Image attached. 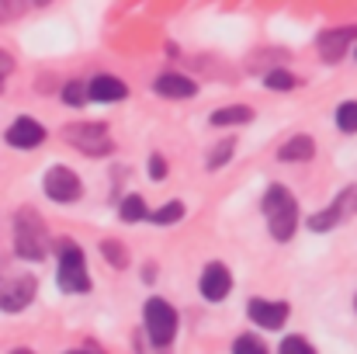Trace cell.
<instances>
[{
    "mask_svg": "<svg viewBox=\"0 0 357 354\" xmlns=\"http://www.w3.org/2000/svg\"><path fill=\"white\" fill-rule=\"evenodd\" d=\"M149 177H153V181H163V177H167V160H163V156H153V160H149Z\"/></svg>",
    "mask_w": 357,
    "mask_h": 354,
    "instance_id": "4316f807",
    "label": "cell"
},
{
    "mask_svg": "<svg viewBox=\"0 0 357 354\" xmlns=\"http://www.w3.org/2000/svg\"><path fill=\"white\" fill-rule=\"evenodd\" d=\"M253 112L250 108H243V105H229V108H222V112H215L212 115V125H243V121H250Z\"/></svg>",
    "mask_w": 357,
    "mask_h": 354,
    "instance_id": "2e32d148",
    "label": "cell"
},
{
    "mask_svg": "<svg viewBox=\"0 0 357 354\" xmlns=\"http://www.w3.org/2000/svg\"><path fill=\"white\" fill-rule=\"evenodd\" d=\"M42 184H45V195H49L52 202H77L80 191H84L80 177H77L73 170H66V167H52Z\"/></svg>",
    "mask_w": 357,
    "mask_h": 354,
    "instance_id": "52a82bcc",
    "label": "cell"
},
{
    "mask_svg": "<svg viewBox=\"0 0 357 354\" xmlns=\"http://www.w3.org/2000/svg\"><path fill=\"white\" fill-rule=\"evenodd\" d=\"M153 91L163 94V98H191L198 87H195V80H188V77H181V73H163V77H156Z\"/></svg>",
    "mask_w": 357,
    "mask_h": 354,
    "instance_id": "5bb4252c",
    "label": "cell"
},
{
    "mask_svg": "<svg viewBox=\"0 0 357 354\" xmlns=\"http://www.w3.org/2000/svg\"><path fill=\"white\" fill-rule=\"evenodd\" d=\"M14 354H31V351H14Z\"/></svg>",
    "mask_w": 357,
    "mask_h": 354,
    "instance_id": "f546056e",
    "label": "cell"
},
{
    "mask_svg": "<svg viewBox=\"0 0 357 354\" xmlns=\"http://www.w3.org/2000/svg\"><path fill=\"white\" fill-rule=\"evenodd\" d=\"M45 226H42V219L31 212V209H24V212H17V219H14V250H17V257H24V260H42L45 257Z\"/></svg>",
    "mask_w": 357,
    "mask_h": 354,
    "instance_id": "7a4b0ae2",
    "label": "cell"
},
{
    "mask_svg": "<svg viewBox=\"0 0 357 354\" xmlns=\"http://www.w3.org/2000/svg\"><path fill=\"white\" fill-rule=\"evenodd\" d=\"M354 38H357V28H337V31L319 35V52H323V59H326V63L344 59V52H347V45H351Z\"/></svg>",
    "mask_w": 357,
    "mask_h": 354,
    "instance_id": "7c38bea8",
    "label": "cell"
},
{
    "mask_svg": "<svg viewBox=\"0 0 357 354\" xmlns=\"http://www.w3.org/2000/svg\"><path fill=\"white\" fill-rule=\"evenodd\" d=\"M125 94H128V87L121 84L119 77H105V73L94 77L91 87H87V98H91V101H105V105H108V101H121Z\"/></svg>",
    "mask_w": 357,
    "mask_h": 354,
    "instance_id": "4fadbf2b",
    "label": "cell"
},
{
    "mask_svg": "<svg viewBox=\"0 0 357 354\" xmlns=\"http://www.w3.org/2000/svg\"><path fill=\"white\" fill-rule=\"evenodd\" d=\"M264 84H267L271 91H291V87H295L298 80H295V77H291L288 70H271V73L264 77Z\"/></svg>",
    "mask_w": 357,
    "mask_h": 354,
    "instance_id": "ffe728a7",
    "label": "cell"
},
{
    "mask_svg": "<svg viewBox=\"0 0 357 354\" xmlns=\"http://www.w3.org/2000/svg\"><path fill=\"white\" fill-rule=\"evenodd\" d=\"M354 212H357V184H351V188H344V191L337 195V202H333L330 209H323V212H316V216L309 219V230H316V233L333 230L337 223L351 219Z\"/></svg>",
    "mask_w": 357,
    "mask_h": 354,
    "instance_id": "8992f818",
    "label": "cell"
},
{
    "mask_svg": "<svg viewBox=\"0 0 357 354\" xmlns=\"http://www.w3.org/2000/svg\"><path fill=\"white\" fill-rule=\"evenodd\" d=\"M42 139H45V128H42L35 118H17V121L7 128V142H10L14 149H35V146H42Z\"/></svg>",
    "mask_w": 357,
    "mask_h": 354,
    "instance_id": "8fae6325",
    "label": "cell"
},
{
    "mask_svg": "<svg viewBox=\"0 0 357 354\" xmlns=\"http://www.w3.org/2000/svg\"><path fill=\"white\" fill-rule=\"evenodd\" d=\"M63 101H66V105H73V108H80V105L87 101V91H84L80 84H66V91H63Z\"/></svg>",
    "mask_w": 357,
    "mask_h": 354,
    "instance_id": "cb8c5ba5",
    "label": "cell"
},
{
    "mask_svg": "<svg viewBox=\"0 0 357 354\" xmlns=\"http://www.w3.org/2000/svg\"><path fill=\"white\" fill-rule=\"evenodd\" d=\"M24 7H42V3H49V0H21Z\"/></svg>",
    "mask_w": 357,
    "mask_h": 354,
    "instance_id": "f1b7e54d",
    "label": "cell"
},
{
    "mask_svg": "<svg viewBox=\"0 0 357 354\" xmlns=\"http://www.w3.org/2000/svg\"><path fill=\"white\" fill-rule=\"evenodd\" d=\"M146 330H149V341L153 344H170L174 341V334H177V313H174V306L170 302H163V299H149L146 302Z\"/></svg>",
    "mask_w": 357,
    "mask_h": 354,
    "instance_id": "3957f363",
    "label": "cell"
},
{
    "mask_svg": "<svg viewBox=\"0 0 357 354\" xmlns=\"http://www.w3.org/2000/svg\"><path fill=\"white\" fill-rule=\"evenodd\" d=\"M233 354H267V348H264L260 337L243 334V337H236V344H233Z\"/></svg>",
    "mask_w": 357,
    "mask_h": 354,
    "instance_id": "44dd1931",
    "label": "cell"
},
{
    "mask_svg": "<svg viewBox=\"0 0 357 354\" xmlns=\"http://www.w3.org/2000/svg\"><path fill=\"white\" fill-rule=\"evenodd\" d=\"M281 354H316V351H312V344L302 341V337H284V341H281Z\"/></svg>",
    "mask_w": 357,
    "mask_h": 354,
    "instance_id": "7402d4cb",
    "label": "cell"
},
{
    "mask_svg": "<svg viewBox=\"0 0 357 354\" xmlns=\"http://www.w3.org/2000/svg\"><path fill=\"white\" fill-rule=\"evenodd\" d=\"M337 125L340 132H357V101H344L337 108Z\"/></svg>",
    "mask_w": 357,
    "mask_h": 354,
    "instance_id": "d6986e66",
    "label": "cell"
},
{
    "mask_svg": "<svg viewBox=\"0 0 357 354\" xmlns=\"http://www.w3.org/2000/svg\"><path fill=\"white\" fill-rule=\"evenodd\" d=\"M250 320L264 330H281L288 320V306L284 302H267V299H253L250 302Z\"/></svg>",
    "mask_w": 357,
    "mask_h": 354,
    "instance_id": "30bf717a",
    "label": "cell"
},
{
    "mask_svg": "<svg viewBox=\"0 0 357 354\" xmlns=\"http://www.w3.org/2000/svg\"><path fill=\"white\" fill-rule=\"evenodd\" d=\"M229 156H233V139H226V142H222L219 149H212V153H208V167L215 170V167H222V163H226Z\"/></svg>",
    "mask_w": 357,
    "mask_h": 354,
    "instance_id": "603a6c76",
    "label": "cell"
},
{
    "mask_svg": "<svg viewBox=\"0 0 357 354\" xmlns=\"http://www.w3.org/2000/svg\"><path fill=\"white\" fill-rule=\"evenodd\" d=\"M10 70H14V59H10L7 52H0V80H3V77H7Z\"/></svg>",
    "mask_w": 357,
    "mask_h": 354,
    "instance_id": "83f0119b",
    "label": "cell"
},
{
    "mask_svg": "<svg viewBox=\"0 0 357 354\" xmlns=\"http://www.w3.org/2000/svg\"><path fill=\"white\" fill-rule=\"evenodd\" d=\"M28 7L21 0H0V21H14L17 14H24Z\"/></svg>",
    "mask_w": 357,
    "mask_h": 354,
    "instance_id": "d4e9b609",
    "label": "cell"
},
{
    "mask_svg": "<svg viewBox=\"0 0 357 354\" xmlns=\"http://www.w3.org/2000/svg\"><path fill=\"white\" fill-rule=\"evenodd\" d=\"M101 253L115 264V267H125V253H121V243H115V239H108V243H101Z\"/></svg>",
    "mask_w": 357,
    "mask_h": 354,
    "instance_id": "484cf974",
    "label": "cell"
},
{
    "mask_svg": "<svg viewBox=\"0 0 357 354\" xmlns=\"http://www.w3.org/2000/svg\"><path fill=\"white\" fill-rule=\"evenodd\" d=\"M73 354H77V351H73Z\"/></svg>",
    "mask_w": 357,
    "mask_h": 354,
    "instance_id": "4dcf8cb0",
    "label": "cell"
},
{
    "mask_svg": "<svg viewBox=\"0 0 357 354\" xmlns=\"http://www.w3.org/2000/svg\"><path fill=\"white\" fill-rule=\"evenodd\" d=\"M119 216H121V223H142V219H146V202H142L139 195H128V198L121 202Z\"/></svg>",
    "mask_w": 357,
    "mask_h": 354,
    "instance_id": "e0dca14e",
    "label": "cell"
},
{
    "mask_svg": "<svg viewBox=\"0 0 357 354\" xmlns=\"http://www.w3.org/2000/svg\"><path fill=\"white\" fill-rule=\"evenodd\" d=\"M66 139H70L77 149H84L87 156H105V153H112V135H108V128L98 125V121L70 125V128H66Z\"/></svg>",
    "mask_w": 357,
    "mask_h": 354,
    "instance_id": "277c9868",
    "label": "cell"
},
{
    "mask_svg": "<svg viewBox=\"0 0 357 354\" xmlns=\"http://www.w3.org/2000/svg\"><path fill=\"white\" fill-rule=\"evenodd\" d=\"M264 216H267V226L274 239H291L295 226H298V205L291 198V191L284 184H271L267 195H264Z\"/></svg>",
    "mask_w": 357,
    "mask_h": 354,
    "instance_id": "6da1fadb",
    "label": "cell"
},
{
    "mask_svg": "<svg viewBox=\"0 0 357 354\" xmlns=\"http://www.w3.org/2000/svg\"><path fill=\"white\" fill-rule=\"evenodd\" d=\"M312 153H316V142L309 139V135H291L281 149H278V156L284 160V163H302V160H312Z\"/></svg>",
    "mask_w": 357,
    "mask_h": 354,
    "instance_id": "9a60e30c",
    "label": "cell"
},
{
    "mask_svg": "<svg viewBox=\"0 0 357 354\" xmlns=\"http://www.w3.org/2000/svg\"><path fill=\"white\" fill-rule=\"evenodd\" d=\"M229 288H233L229 267H226V264H208L205 274H202V295H205L208 302H222V299L229 295Z\"/></svg>",
    "mask_w": 357,
    "mask_h": 354,
    "instance_id": "9c48e42d",
    "label": "cell"
},
{
    "mask_svg": "<svg viewBox=\"0 0 357 354\" xmlns=\"http://www.w3.org/2000/svg\"><path fill=\"white\" fill-rule=\"evenodd\" d=\"M181 216H184V205H181V202H167V205H163V209H156L149 219H153L156 226H174Z\"/></svg>",
    "mask_w": 357,
    "mask_h": 354,
    "instance_id": "ac0fdd59",
    "label": "cell"
},
{
    "mask_svg": "<svg viewBox=\"0 0 357 354\" xmlns=\"http://www.w3.org/2000/svg\"><path fill=\"white\" fill-rule=\"evenodd\" d=\"M59 288L63 292H87L91 288V274H87V260L77 246H66L59 257Z\"/></svg>",
    "mask_w": 357,
    "mask_h": 354,
    "instance_id": "5b68a950",
    "label": "cell"
},
{
    "mask_svg": "<svg viewBox=\"0 0 357 354\" xmlns=\"http://www.w3.org/2000/svg\"><path fill=\"white\" fill-rule=\"evenodd\" d=\"M31 299H35V281L31 278H14V281L0 285V309L3 313H21Z\"/></svg>",
    "mask_w": 357,
    "mask_h": 354,
    "instance_id": "ba28073f",
    "label": "cell"
}]
</instances>
